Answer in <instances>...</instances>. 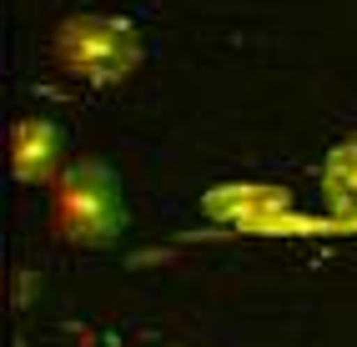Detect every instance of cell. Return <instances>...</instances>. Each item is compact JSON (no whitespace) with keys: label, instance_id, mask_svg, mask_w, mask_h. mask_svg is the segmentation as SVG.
<instances>
[{"label":"cell","instance_id":"1","mask_svg":"<svg viewBox=\"0 0 357 347\" xmlns=\"http://www.w3.org/2000/svg\"><path fill=\"white\" fill-rule=\"evenodd\" d=\"M51 226L70 247H111L126 226V192L106 161H70L51 187Z\"/></svg>","mask_w":357,"mask_h":347},{"label":"cell","instance_id":"2","mask_svg":"<svg viewBox=\"0 0 357 347\" xmlns=\"http://www.w3.org/2000/svg\"><path fill=\"white\" fill-rule=\"evenodd\" d=\"M51 56L81 86H121L141 65V36L121 15H70L56 26Z\"/></svg>","mask_w":357,"mask_h":347},{"label":"cell","instance_id":"3","mask_svg":"<svg viewBox=\"0 0 357 347\" xmlns=\"http://www.w3.org/2000/svg\"><path fill=\"white\" fill-rule=\"evenodd\" d=\"M202 212L222 226H242L257 231V237H307V231H337L332 217H302L287 187H261V181H242V187H211L202 196Z\"/></svg>","mask_w":357,"mask_h":347},{"label":"cell","instance_id":"4","mask_svg":"<svg viewBox=\"0 0 357 347\" xmlns=\"http://www.w3.org/2000/svg\"><path fill=\"white\" fill-rule=\"evenodd\" d=\"M66 167H70L66 161V136H61L56 121L20 116L10 126V171H15V181H26V187H56Z\"/></svg>","mask_w":357,"mask_h":347},{"label":"cell","instance_id":"5","mask_svg":"<svg viewBox=\"0 0 357 347\" xmlns=\"http://www.w3.org/2000/svg\"><path fill=\"white\" fill-rule=\"evenodd\" d=\"M322 196L337 231L357 226V141H342L322 156Z\"/></svg>","mask_w":357,"mask_h":347}]
</instances>
